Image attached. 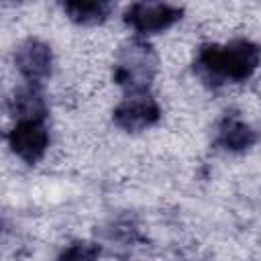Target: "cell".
Instances as JSON below:
<instances>
[{
    "label": "cell",
    "mask_w": 261,
    "mask_h": 261,
    "mask_svg": "<svg viewBox=\"0 0 261 261\" xmlns=\"http://www.w3.org/2000/svg\"><path fill=\"white\" fill-rule=\"evenodd\" d=\"M216 143L226 151H245L255 143V133L239 116H224L218 124Z\"/></svg>",
    "instance_id": "obj_8"
},
{
    "label": "cell",
    "mask_w": 261,
    "mask_h": 261,
    "mask_svg": "<svg viewBox=\"0 0 261 261\" xmlns=\"http://www.w3.org/2000/svg\"><path fill=\"white\" fill-rule=\"evenodd\" d=\"M8 145L24 163H37L49 147V130L43 120H16L8 133Z\"/></svg>",
    "instance_id": "obj_4"
},
{
    "label": "cell",
    "mask_w": 261,
    "mask_h": 261,
    "mask_svg": "<svg viewBox=\"0 0 261 261\" xmlns=\"http://www.w3.org/2000/svg\"><path fill=\"white\" fill-rule=\"evenodd\" d=\"M155 73L153 49L143 41H133L122 47L114 65V82L128 94H141L147 90Z\"/></svg>",
    "instance_id": "obj_2"
},
{
    "label": "cell",
    "mask_w": 261,
    "mask_h": 261,
    "mask_svg": "<svg viewBox=\"0 0 261 261\" xmlns=\"http://www.w3.org/2000/svg\"><path fill=\"white\" fill-rule=\"evenodd\" d=\"M14 65L27 82L41 84V80H45L51 73V65H53V55L49 45H45L39 39H27L24 43L18 45L14 53Z\"/></svg>",
    "instance_id": "obj_6"
},
{
    "label": "cell",
    "mask_w": 261,
    "mask_h": 261,
    "mask_svg": "<svg viewBox=\"0 0 261 261\" xmlns=\"http://www.w3.org/2000/svg\"><path fill=\"white\" fill-rule=\"evenodd\" d=\"M179 18H181V8L165 2H135L124 12L126 24L141 35L161 33L171 24H175Z\"/></svg>",
    "instance_id": "obj_3"
},
{
    "label": "cell",
    "mask_w": 261,
    "mask_h": 261,
    "mask_svg": "<svg viewBox=\"0 0 261 261\" xmlns=\"http://www.w3.org/2000/svg\"><path fill=\"white\" fill-rule=\"evenodd\" d=\"M110 4L102 2V0H73V2H65L63 10L67 12V16L77 22V24H100L108 14H110Z\"/></svg>",
    "instance_id": "obj_9"
},
{
    "label": "cell",
    "mask_w": 261,
    "mask_h": 261,
    "mask_svg": "<svg viewBox=\"0 0 261 261\" xmlns=\"http://www.w3.org/2000/svg\"><path fill=\"white\" fill-rule=\"evenodd\" d=\"M8 106L16 120H45L47 116V100L39 84L27 82L24 86H20L12 94Z\"/></svg>",
    "instance_id": "obj_7"
},
{
    "label": "cell",
    "mask_w": 261,
    "mask_h": 261,
    "mask_svg": "<svg viewBox=\"0 0 261 261\" xmlns=\"http://www.w3.org/2000/svg\"><path fill=\"white\" fill-rule=\"evenodd\" d=\"M161 116L159 104L145 92L128 94L116 108H114V122L122 130H143L155 124Z\"/></svg>",
    "instance_id": "obj_5"
},
{
    "label": "cell",
    "mask_w": 261,
    "mask_h": 261,
    "mask_svg": "<svg viewBox=\"0 0 261 261\" xmlns=\"http://www.w3.org/2000/svg\"><path fill=\"white\" fill-rule=\"evenodd\" d=\"M261 61V47L247 39H237L226 45H206L196 57V73L208 86L247 80Z\"/></svg>",
    "instance_id": "obj_1"
},
{
    "label": "cell",
    "mask_w": 261,
    "mask_h": 261,
    "mask_svg": "<svg viewBox=\"0 0 261 261\" xmlns=\"http://www.w3.org/2000/svg\"><path fill=\"white\" fill-rule=\"evenodd\" d=\"M98 257H100V249L96 245L80 241L69 245L65 251H61L57 261H98Z\"/></svg>",
    "instance_id": "obj_10"
}]
</instances>
